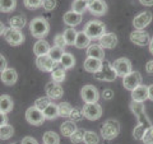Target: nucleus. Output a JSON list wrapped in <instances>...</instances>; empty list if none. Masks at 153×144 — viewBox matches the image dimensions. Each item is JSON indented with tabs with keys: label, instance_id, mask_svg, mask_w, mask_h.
<instances>
[{
	"label": "nucleus",
	"instance_id": "f257e3e1",
	"mask_svg": "<svg viewBox=\"0 0 153 144\" xmlns=\"http://www.w3.org/2000/svg\"><path fill=\"white\" fill-rule=\"evenodd\" d=\"M130 110H131V112L135 115V117L138 120L137 126L134 128V130H133V137H134V139H137V140H142L144 133L152 126L151 120L148 119L147 114H146V108H144L143 102H134V101H131Z\"/></svg>",
	"mask_w": 153,
	"mask_h": 144
},
{
	"label": "nucleus",
	"instance_id": "f03ea898",
	"mask_svg": "<svg viewBox=\"0 0 153 144\" xmlns=\"http://www.w3.org/2000/svg\"><path fill=\"white\" fill-rule=\"evenodd\" d=\"M30 31H31L33 37L41 40V38H44L45 36L49 35L50 24H49V22H47L45 18H42V17L33 18L31 21V23H30Z\"/></svg>",
	"mask_w": 153,
	"mask_h": 144
},
{
	"label": "nucleus",
	"instance_id": "7ed1b4c3",
	"mask_svg": "<svg viewBox=\"0 0 153 144\" xmlns=\"http://www.w3.org/2000/svg\"><path fill=\"white\" fill-rule=\"evenodd\" d=\"M83 31L91 40H100L106 33V26L101 21H89L84 26Z\"/></svg>",
	"mask_w": 153,
	"mask_h": 144
},
{
	"label": "nucleus",
	"instance_id": "20e7f679",
	"mask_svg": "<svg viewBox=\"0 0 153 144\" xmlns=\"http://www.w3.org/2000/svg\"><path fill=\"white\" fill-rule=\"evenodd\" d=\"M119 133H120V124H119L117 120L108 119L102 124L101 135L106 140H112L119 135Z\"/></svg>",
	"mask_w": 153,
	"mask_h": 144
},
{
	"label": "nucleus",
	"instance_id": "39448f33",
	"mask_svg": "<svg viewBox=\"0 0 153 144\" xmlns=\"http://www.w3.org/2000/svg\"><path fill=\"white\" fill-rule=\"evenodd\" d=\"M94 78L102 82H114L117 78V74L115 71V68L112 64H110L108 61H103L102 60V66L97 73H94Z\"/></svg>",
	"mask_w": 153,
	"mask_h": 144
},
{
	"label": "nucleus",
	"instance_id": "423d86ee",
	"mask_svg": "<svg viewBox=\"0 0 153 144\" xmlns=\"http://www.w3.org/2000/svg\"><path fill=\"white\" fill-rule=\"evenodd\" d=\"M4 38L10 46H19L25 42V36L21 32V30H16V28L9 27L4 32Z\"/></svg>",
	"mask_w": 153,
	"mask_h": 144
},
{
	"label": "nucleus",
	"instance_id": "0eeeda50",
	"mask_svg": "<svg viewBox=\"0 0 153 144\" xmlns=\"http://www.w3.org/2000/svg\"><path fill=\"white\" fill-rule=\"evenodd\" d=\"M80 97L85 103H97L100 99V93L94 85L87 84L80 91Z\"/></svg>",
	"mask_w": 153,
	"mask_h": 144
},
{
	"label": "nucleus",
	"instance_id": "6e6552de",
	"mask_svg": "<svg viewBox=\"0 0 153 144\" xmlns=\"http://www.w3.org/2000/svg\"><path fill=\"white\" fill-rule=\"evenodd\" d=\"M114 68H115V71H116L117 76H121V78H124V76H126L128 74L131 73V61L126 59V57H120V59H116L115 60V63L112 64Z\"/></svg>",
	"mask_w": 153,
	"mask_h": 144
},
{
	"label": "nucleus",
	"instance_id": "1a4fd4ad",
	"mask_svg": "<svg viewBox=\"0 0 153 144\" xmlns=\"http://www.w3.org/2000/svg\"><path fill=\"white\" fill-rule=\"evenodd\" d=\"M142 75L139 71H131L130 74H128L126 76L123 78V84H124V88L128 89V91H134L137 87H139L142 84Z\"/></svg>",
	"mask_w": 153,
	"mask_h": 144
},
{
	"label": "nucleus",
	"instance_id": "9d476101",
	"mask_svg": "<svg viewBox=\"0 0 153 144\" xmlns=\"http://www.w3.org/2000/svg\"><path fill=\"white\" fill-rule=\"evenodd\" d=\"M26 120L31 124V125L40 126L44 124V121L46 119L44 116V112L40 111L38 108H36L35 106H32L26 111Z\"/></svg>",
	"mask_w": 153,
	"mask_h": 144
},
{
	"label": "nucleus",
	"instance_id": "9b49d317",
	"mask_svg": "<svg viewBox=\"0 0 153 144\" xmlns=\"http://www.w3.org/2000/svg\"><path fill=\"white\" fill-rule=\"evenodd\" d=\"M84 117H87L91 121L98 120L102 116V107L98 103H85L83 106Z\"/></svg>",
	"mask_w": 153,
	"mask_h": 144
},
{
	"label": "nucleus",
	"instance_id": "f8f14e48",
	"mask_svg": "<svg viewBox=\"0 0 153 144\" xmlns=\"http://www.w3.org/2000/svg\"><path fill=\"white\" fill-rule=\"evenodd\" d=\"M130 41L134 45H138V46H149L151 36L144 30H142V31L135 30L134 32L130 33Z\"/></svg>",
	"mask_w": 153,
	"mask_h": 144
},
{
	"label": "nucleus",
	"instance_id": "ddd939ff",
	"mask_svg": "<svg viewBox=\"0 0 153 144\" xmlns=\"http://www.w3.org/2000/svg\"><path fill=\"white\" fill-rule=\"evenodd\" d=\"M152 19H153V16L151 12H142L133 19V26L135 30L142 31L146 27H148V24L152 22Z\"/></svg>",
	"mask_w": 153,
	"mask_h": 144
},
{
	"label": "nucleus",
	"instance_id": "4468645a",
	"mask_svg": "<svg viewBox=\"0 0 153 144\" xmlns=\"http://www.w3.org/2000/svg\"><path fill=\"white\" fill-rule=\"evenodd\" d=\"M59 63H55L49 55H42V56H37L36 57V65L37 68L42 70V71H51L56 68V65Z\"/></svg>",
	"mask_w": 153,
	"mask_h": 144
},
{
	"label": "nucleus",
	"instance_id": "2eb2a0df",
	"mask_svg": "<svg viewBox=\"0 0 153 144\" xmlns=\"http://www.w3.org/2000/svg\"><path fill=\"white\" fill-rule=\"evenodd\" d=\"M45 92L46 96L50 99H59L63 97L64 94V89L59 83H55V82H49L45 87Z\"/></svg>",
	"mask_w": 153,
	"mask_h": 144
},
{
	"label": "nucleus",
	"instance_id": "dca6fc26",
	"mask_svg": "<svg viewBox=\"0 0 153 144\" xmlns=\"http://www.w3.org/2000/svg\"><path fill=\"white\" fill-rule=\"evenodd\" d=\"M98 41H100V46H101L102 49H107V50L115 49V47L117 46V42H119L117 36L112 32H106Z\"/></svg>",
	"mask_w": 153,
	"mask_h": 144
},
{
	"label": "nucleus",
	"instance_id": "f3484780",
	"mask_svg": "<svg viewBox=\"0 0 153 144\" xmlns=\"http://www.w3.org/2000/svg\"><path fill=\"white\" fill-rule=\"evenodd\" d=\"M88 10L93 14V16L101 17L107 12V4L105 0H94L93 3L88 4Z\"/></svg>",
	"mask_w": 153,
	"mask_h": 144
},
{
	"label": "nucleus",
	"instance_id": "a211bd4d",
	"mask_svg": "<svg viewBox=\"0 0 153 144\" xmlns=\"http://www.w3.org/2000/svg\"><path fill=\"white\" fill-rule=\"evenodd\" d=\"M0 79L4 84L7 85H13L16 84V82L18 80V74L16 69L13 68H7L4 71H1V75H0Z\"/></svg>",
	"mask_w": 153,
	"mask_h": 144
},
{
	"label": "nucleus",
	"instance_id": "6ab92c4d",
	"mask_svg": "<svg viewBox=\"0 0 153 144\" xmlns=\"http://www.w3.org/2000/svg\"><path fill=\"white\" fill-rule=\"evenodd\" d=\"M82 14H78V13H75V12H73V10H69V12H66L65 14H64V17H63V19H64V23L66 26H69L70 28H73V27H75V26H78V24H80V22H82Z\"/></svg>",
	"mask_w": 153,
	"mask_h": 144
},
{
	"label": "nucleus",
	"instance_id": "aec40b11",
	"mask_svg": "<svg viewBox=\"0 0 153 144\" xmlns=\"http://www.w3.org/2000/svg\"><path fill=\"white\" fill-rule=\"evenodd\" d=\"M131 99L134 102H144L148 99V87L140 84L134 91H131Z\"/></svg>",
	"mask_w": 153,
	"mask_h": 144
},
{
	"label": "nucleus",
	"instance_id": "412c9836",
	"mask_svg": "<svg viewBox=\"0 0 153 144\" xmlns=\"http://www.w3.org/2000/svg\"><path fill=\"white\" fill-rule=\"evenodd\" d=\"M84 69L88 71V73H97V71L101 69L102 66V60H98V59H93V57H87L84 60Z\"/></svg>",
	"mask_w": 153,
	"mask_h": 144
},
{
	"label": "nucleus",
	"instance_id": "4be33fe9",
	"mask_svg": "<svg viewBox=\"0 0 153 144\" xmlns=\"http://www.w3.org/2000/svg\"><path fill=\"white\" fill-rule=\"evenodd\" d=\"M50 45L49 42H47L46 40H44V38H41V40H38L35 46H33V52H35L36 56H42V55H47L50 51Z\"/></svg>",
	"mask_w": 153,
	"mask_h": 144
},
{
	"label": "nucleus",
	"instance_id": "5701e85b",
	"mask_svg": "<svg viewBox=\"0 0 153 144\" xmlns=\"http://www.w3.org/2000/svg\"><path fill=\"white\" fill-rule=\"evenodd\" d=\"M76 129H78V128H76L75 121H71V120H66V121H64V122L60 125V133L63 134L64 137L70 138V137L75 133Z\"/></svg>",
	"mask_w": 153,
	"mask_h": 144
},
{
	"label": "nucleus",
	"instance_id": "b1692460",
	"mask_svg": "<svg viewBox=\"0 0 153 144\" xmlns=\"http://www.w3.org/2000/svg\"><path fill=\"white\" fill-rule=\"evenodd\" d=\"M87 57H93V59H98V60H103L105 57V51L100 44H93L91 45L87 49Z\"/></svg>",
	"mask_w": 153,
	"mask_h": 144
},
{
	"label": "nucleus",
	"instance_id": "393cba45",
	"mask_svg": "<svg viewBox=\"0 0 153 144\" xmlns=\"http://www.w3.org/2000/svg\"><path fill=\"white\" fill-rule=\"evenodd\" d=\"M27 18L25 14H16L9 18V24H10L12 28H16V30H22L23 27L26 26Z\"/></svg>",
	"mask_w": 153,
	"mask_h": 144
},
{
	"label": "nucleus",
	"instance_id": "a878e982",
	"mask_svg": "<svg viewBox=\"0 0 153 144\" xmlns=\"http://www.w3.org/2000/svg\"><path fill=\"white\" fill-rule=\"evenodd\" d=\"M13 106H14L13 99L8 94L0 96V112H3V114L10 112L13 110Z\"/></svg>",
	"mask_w": 153,
	"mask_h": 144
},
{
	"label": "nucleus",
	"instance_id": "bb28decb",
	"mask_svg": "<svg viewBox=\"0 0 153 144\" xmlns=\"http://www.w3.org/2000/svg\"><path fill=\"white\" fill-rule=\"evenodd\" d=\"M59 64H57L56 68L51 71V79H52V82H55V83H61V82H64L65 78H66L65 69L61 65L59 66Z\"/></svg>",
	"mask_w": 153,
	"mask_h": 144
},
{
	"label": "nucleus",
	"instance_id": "cd10ccee",
	"mask_svg": "<svg viewBox=\"0 0 153 144\" xmlns=\"http://www.w3.org/2000/svg\"><path fill=\"white\" fill-rule=\"evenodd\" d=\"M78 49H88L91 46V38L85 35V32H78V36H76V41H75V45Z\"/></svg>",
	"mask_w": 153,
	"mask_h": 144
},
{
	"label": "nucleus",
	"instance_id": "c85d7f7f",
	"mask_svg": "<svg viewBox=\"0 0 153 144\" xmlns=\"http://www.w3.org/2000/svg\"><path fill=\"white\" fill-rule=\"evenodd\" d=\"M63 36H64V40H65V44L68 46H73V45H75L78 32H76L74 28H66L63 33Z\"/></svg>",
	"mask_w": 153,
	"mask_h": 144
},
{
	"label": "nucleus",
	"instance_id": "c756f323",
	"mask_svg": "<svg viewBox=\"0 0 153 144\" xmlns=\"http://www.w3.org/2000/svg\"><path fill=\"white\" fill-rule=\"evenodd\" d=\"M42 112H44L45 119H47V120H54V119H56L57 116H59V110H57V105H56V103H52V102H51Z\"/></svg>",
	"mask_w": 153,
	"mask_h": 144
},
{
	"label": "nucleus",
	"instance_id": "7c9ffc66",
	"mask_svg": "<svg viewBox=\"0 0 153 144\" xmlns=\"http://www.w3.org/2000/svg\"><path fill=\"white\" fill-rule=\"evenodd\" d=\"M87 9H88L87 0H74L73 4H71V10L78 14H83Z\"/></svg>",
	"mask_w": 153,
	"mask_h": 144
},
{
	"label": "nucleus",
	"instance_id": "2f4dec72",
	"mask_svg": "<svg viewBox=\"0 0 153 144\" xmlns=\"http://www.w3.org/2000/svg\"><path fill=\"white\" fill-rule=\"evenodd\" d=\"M65 54V51H64V49H61V47H57V46H52L51 49H50V51H49V55L52 60L55 61V63H60V60H61V57H63V55Z\"/></svg>",
	"mask_w": 153,
	"mask_h": 144
},
{
	"label": "nucleus",
	"instance_id": "473e14b6",
	"mask_svg": "<svg viewBox=\"0 0 153 144\" xmlns=\"http://www.w3.org/2000/svg\"><path fill=\"white\" fill-rule=\"evenodd\" d=\"M44 144H60V138L55 131H46L42 135Z\"/></svg>",
	"mask_w": 153,
	"mask_h": 144
},
{
	"label": "nucleus",
	"instance_id": "72a5a7b5",
	"mask_svg": "<svg viewBox=\"0 0 153 144\" xmlns=\"http://www.w3.org/2000/svg\"><path fill=\"white\" fill-rule=\"evenodd\" d=\"M74 64H75L74 56L71 54H69V52H65V54L63 55V57H61V60H60V65L66 70V69L73 68Z\"/></svg>",
	"mask_w": 153,
	"mask_h": 144
},
{
	"label": "nucleus",
	"instance_id": "f704fd0d",
	"mask_svg": "<svg viewBox=\"0 0 153 144\" xmlns=\"http://www.w3.org/2000/svg\"><path fill=\"white\" fill-rule=\"evenodd\" d=\"M17 7V0H0V12L9 13Z\"/></svg>",
	"mask_w": 153,
	"mask_h": 144
},
{
	"label": "nucleus",
	"instance_id": "c9c22d12",
	"mask_svg": "<svg viewBox=\"0 0 153 144\" xmlns=\"http://www.w3.org/2000/svg\"><path fill=\"white\" fill-rule=\"evenodd\" d=\"M13 134H14V128L12 125H8V124H5V125L0 126V139H1V140L10 139L13 137Z\"/></svg>",
	"mask_w": 153,
	"mask_h": 144
},
{
	"label": "nucleus",
	"instance_id": "e433bc0d",
	"mask_svg": "<svg viewBox=\"0 0 153 144\" xmlns=\"http://www.w3.org/2000/svg\"><path fill=\"white\" fill-rule=\"evenodd\" d=\"M57 110H59V116L60 117H69L70 114H71V105L68 102H63L60 105H57Z\"/></svg>",
	"mask_w": 153,
	"mask_h": 144
},
{
	"label": "nucleus",
	"instance_id": "4c0bfd02",
	"mask_svg": "<svg viewBox=\"0 0 153 144\" xmlns=\"http://www.w3.org/2000/svg\"><path fill=\"white\" fill-rule=\"evenodd\" d=\"M83 143L84 144H98L100 143L98 134H96L94 131H85Z\"/></svg>",
	"mask_w": 153,
	"mask_h": 144
},
{
	"label": "nucleus",
	"instance_id": "58836bf2",
	"mask_svg": "<svg viewBox=\"0 0 153 144\" xmlns=\"http://www.w3.org/2000/svg\"><path fill=\"white\" fill-rule=\"evenodd\" d=\"M84 134H85V130H84V129H76L75 133L70 137V142L73 143V144L82 143V142H83V139H84Z\"/></svg>",
	"mask_w": 153,
	"mask_h": 144
},
{
	"label": "nucleus",
	"instance_id": "ea45409f",
	"mask_svg": "<svg viewBox=\"0 0 153 144\" xmlns=\"http://www.w3.org/2000/svg\"><path fill=\"white\" fill-rule=\"evenodd\" d=\"M51 102H50V98L49 97H40L35 101V107L38 108L40 111H44V110L49 106Z\"/></svg>",
	"mask_w": 153,
	"mask_h": 144
},
{
	"label": "nucleus",
	"instance_id": "a19ab883",
	"mask_svg": "<svg viewBox=\"0 0 153 144\" xmlns=\"http://www.w3.org/2000/svg\"><path fill=\"white\" fill-rule=\"evenodd\" d=\"M70 120L71 121H80L83 117H84V114H83V108H79V107H73L71 110V114H70Z\"/></svg>",
	"mask_w": 153,
	"mask_h": 144
},
{
	"label": "nucleus",
	"instance_id": "79ce46f5",
	"mask_svg": "<svg viewBox=\"0 0 153 144\" xmlns=\"http://www.w3.org/2000/svg\"><path fill=\"white\" fill-rule=\"evenodd\" d=\"M23 4L27 9L35 10V9L42 7V0H23Z\"/></svg>",
	"mask_w": 153,
	"mask_h": 144
},
{
	"label": "nucleus",
	"instance_id": "37998d69",
	"mask_svg": "<svg viewBox=\"0 0 153 144\" xmlns=\"http://www.w3.org/2000/svg\"><path fill=\"white\" fill-rule=\"evenodd\" d=\"M142 142L144 143V144H153V125L144 133Z\"/></svg>",
	"mask_w": 153,
	"mask_h": 144
},
{
	"label": "nucleus",
	"instance_id": "c03bdc74",
	"mask_svg": "<svg viewBox=\"0 0 153 144\" xmlns=\"http://www.w3.org/2000/svg\"><path fill=\"white\" fill-rule=\"evenodd\" d=\"M42 8L46 12H51L56 8V0H42Z\"/></svg>",
	"mask_w": 153,
	"mask_h": 144
},
{
	"label": "nucleus",
	"instance_id": "a18cd8bd",
	"mask_svg": "<svg viewBox=\"0 0 153 144\" xmlns=\"http://www.w3.org/2000/svg\"><path fill=\"white\" fill-rule=\"evenodd\" d=\"M54 40H55V46H57V47H61V49H64V47L66 46V44H65V40H64V36H63V33H59V35H56Z\"/></svg>",
	"mask_w": 153,
	"mask_h": 144
},
{
	"label": "nucleus",
	"instance_id": "49530a36",
	"mask_svg": "<svg viewBox=\"0 0 153 144\" xmlns=\"http://www.w3.org/2000/svg\"><path fill=\"white\" fill-rule=\"evenodd\" d=\"M102 97L103 99H112L114 98V91L112 89H103L102 92Z\"/></svg>",
	"mask_w": 153,
	"mask_h": 144
},
{
	"label": "nucleus",
	"instance_id": "de8ad7c7",
	"mask_svg": "<svg viewBox=\"0 0 153 144\" xmlns=\"http://www.w3.org/2000/svg\"><path fill=\"white\" fill-rule=\"evenodd\" d=\"M21 144H38V143H37V140H36L35 138H32V137H25V138L22 139Z\"/></svg>",
	"mask_w": 153,
	"mask_h": 144
},
{
	"label": "nucleus",
	"instance_id": "09e8293b",
	"mask_svg": "<svg viewBox=\"0 0 153 144\" xmlns=\"http://www.w3.org/2000/svg\"><path fill=\"white\" fill-rule=\"evenodd\" d=\"M7 66H8L7 59H5V57H4L1 54H0V73L5 70V69H7Z\"/></svg>",
	"mask_w": 153,
	"mask_h": 144
},
{
	"label": "nucleus",
	"instance_id": "8fccbe9b",
	"mask_svg": "<svg viewBox=\"0 0 153 144\" xmlns=\"http://www.w3.org/2000/svg\"><path fill=\"white\" fill-rule=\"evenodd\" d=\"M146 70H147V73L149 75H153V60H149L146 64Z\"/></svg>",
	"mask_w": 153,
	"mask_h": 144
},
{
	"label": "nucleus",
	"instance_id": "3c124183",
	"mask_svg": "<svg viewBox=\"0 0 153 144\" xmlns=\"http://www.w3.org/2000/svg\"><path fill=\"white\" fill-rule=\"evenodd\" d=\"M5 124H8V116H7V114L0 112V126L5 125Z\"/></svg>",
	"mask_w": 153,
	"mask_h": 144
},
{
	"label": "nucleus",
	"instance_id": "603ef678",
	"mask_svg": "<svg viewBox=\"0 0 153 144\" xmlns=\"http://www.w3.org/2000/svg\"><path fill=\"white\" fill-rule=\"evenodd\" d=\"M142 5L144 7H152L153 5V0H139Z\"/></svg>",
	"mask_w": 153,
	"mask_h": 144
},
{
	"label": "nucleus",
	"instance_id": "864d4df0",
	"mask_svg": "<svg viewBox=\"0 0 153 144\" xmlns=\"http://www.w3.org/2000/svg\"><path fill=\"white\" fill-rule=\"evenodd\" d=\"M148 99L153 101V84H151L148 87Z\"/></svg>",
	"mask_w": 153,
	"mask_h": 144
},
{
	"label": "nucleus",
	"instance_id": "5fc2aeb1",
	"mask_svg": "<svg viewBox=\"0 0 153 144\" xmlns=\"http://www.w3.org/2000/svg\"><path fill=\"white\" fill-rule=\"evenodd\" d=\"M5 30H7L5 26L3 24V22H0V36L4 35V32H5Z\"/></svg>",
	"mask_w": 153,
	"mask_h": 144
},
{
	"label": "nucleus",
	"instance_id": "6e6d98bb",
	"mask_svg": "<svg viewBox=\"0 0 153 144\" xmlns=\"http://www.w3.org/2000/svg\"><path fill=\"white\" fill-rule=\"evenodd\" d=\"M149 52L153 55V37H151V42H149Z\"/></svg>",
	"mask_w": 153,
	"mask_h": 144
},
{
	"label": "nucleus",
	"instance_id": "4d7b16f0",
	"mask_svg": "<svg viewBox=\"0 0 153 144\" xmlns=\"http://www.w3.org/2000/svg\"><path fill=\"white\" fill-rule=\"evenodd\" d=\"M87 1H88V4H89V3H93L94 0H87Z\"/></svg>",
	"mask_w": 153,
	"mask_h": 144
},
{
	"label": "nucleus",
	"instance_id": "13d9d810",
	"mask_svg": "<svg viewBox=\"0 0 153 144\" xmlns=\"http://www.w3.org/2000/svg\"><path fill=\"white\" fill-rule=\"evenodd\" d=\"M12 144H16V143H12Z\"/></svg>",
	"mask_w": 153,
	"mask_h": 144
}]
</instances>
